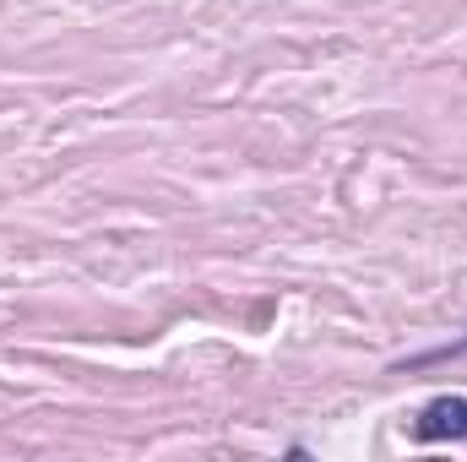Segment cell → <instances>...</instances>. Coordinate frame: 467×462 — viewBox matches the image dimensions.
I'll return each instance as SVG.
<instances>
[{
	"label": "cell",
	"mask_w": 467,
	"mask_h": 462,
	"mask_svg": "<svg viewBox=\"0 0 467 462\" xmlns=\"http://www.w3.org/2000/svg\"><path fill=\"white\" fill-rule=\"evenodd\" d=\"M413 441H467V397H435L413 419Z\"/></svg>",
	"instance_id": "obj_1"
},
{
	"label": "cell",
	"mask_w": 467,
	"mask_h": 462,
	"mask_svg": "<svg viewBox=\"0 0 467 462\" xmlns=\"http://www.w3.org/2000/svg\"><path fill=\"white\" fill-rule=\"evenodd\" d=\"M446 359H467V338H457V343H446V348H424V353H413V359H402L397 370L408 375V370H424V364H446Z\"/></svg>",
	"instance_id": "obj_2"
}]
</instances>
